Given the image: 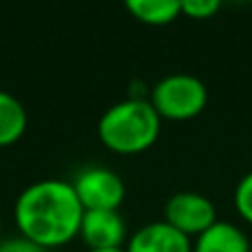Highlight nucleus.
<instances>
[{"label": "nucleus", "instance_id": "obj_1", "mask_svg": "<svg viewBox=\"0 0 252 252\" xmlns=\"http://www.w3.org/2000/svg\"><path fill=\"white\" fill-rule=\"evenodd\" d=\"M13 217L22 239L42 250L60 246L80 237L84 208L66 179H40L18 195Z\"/></svg>", "mask_w": 252, "mask_h": 252}, {"label": "nucleus", "instance_id": "obj_2", "mask_svg": "<svg viewBox=\"0 0 252 252\" xmlns=\"http://www.w3.org/2000/svg\"><path fill=\"white\" fill-rule=\"evenodd\" d=\"M159 133L161 118L148 97H128L115 102L97 122L100 142L118 155H137L148 151L157 142Z\"/></svg>", "mask_w": 252, "mask_h": 252}, {"label": "nucleus", "instance_id": "obj_3", "mask_svg": "<svg viewBox=\"0 0 252 252\" xmlns=\"http://www.w3.org/2000/svg\"><path fill=\"white\" fill-rule=\"evenodd\" d=\"M148 102L161 120L186 122L192 120L208 104V89L197 75L170 73L151 89Z\"/></svg>", "mask_w": 252, "mask_h": 252}, {"label": "nucleus", "instance_id": "obj_4", "mask_svg": "<svg viewBox=\"0 0 252 252\" xmlns=\"http://www.w3.org/2000/svg\"><path fill=\"white\" fill-rule=\"evenodd\" d=\"M71 184L84 213L87 210H120L126 197L122 177L104 166H89L80 170Z\"/></svg>", "mask_w": 252, "mask_h": 252}, {"label": "nucleus", "instance_id": "obj_5", "mask_svg": "<svg viewBox=\"0 0 252 252\" xmlns=\"http://www.w3.org/2000/svg\"><path fill=\"white\" fill-rule=\"evenodd\" d=\"M164 221L175 230L186 235L188 239H197L210 226L219 221L215 204L201 192L182 190L175 192L164 206Z\"/></svg>", "mask_w": 252, "mask_h": 252}, {"label": "nucleus", "instance_id": "obj_6", "mask_svg": "<svg viewBox=\"0 0 252 252\" xmlns=\"http://www.w3.org/2000/svg\"><path fill=\"white\" fill-rule=\"evenodd\" d=\"M80 239L89 250L122 248L126 241V221L120 210H87L80 226Z\"/></svg>", "mask_w": 252, "mask_h": 252}, {"label": "nucleus", "instance_id": "obj_7", "mask_svg": "<svg viewBox=\"0 0 252 252\" xmlns=\"http://www.w3.org/2000/svg\"><path fill=\"white\" fill-rule=\"evenodd\" d=\"M126 252H192V241L161 219L135 230L126 241Z\"/></svg>", "mask_w": 252, "mask_h": 252}, {"label": "nucleus", "instance_id": "obj_8", "mask_svg": "<svg viewBox=\"0 0 252 252\" xmlns=\"http://www.w3.org/2000/svg\"><path fill=\"white\" fill-rule=\"evenodd\" d=\"M192 252H250V239L230 221H217L192 241Z\"/></svg>", "mask_w": 252, "mask_h": 252}, {"label": "nucleus", "instance_id": "obj_9", "mask_svg": "<svg viewBox=\"0 0 252 252\" xmlns=\"http://www.w3.org/2000/svg\"><path fill=\"white\" fill-rule=\"evenodd\" d=\"M27 109L13 93L0 89V148L20 142L27 130Z\"/></svg>", "mask_w": 252, "mask_h": 252}, {"label": "nucleus", "instance_id": "obj_10", "mask_svg": "<svg viewBox=\"0 0 252 252\" xmlns=\"http://www.w3.org/2000/svg\"><path fill=\"white\" fill-rule=\"evenodd\" d=\"M128 13L148 27H164L182 16V2L177 0H128Z\"/></svg>", "mask_w": 252, "mask_h": 252}, {"label": "nucleus", "instance_id": "obj_11", "mask_svg": "<svg viewBox=\"0 0 252 252\" xmlns=\"http://www.w3.org/2000/svg\"><path fill=\"white\" fill-rule=\"evenodd\" d=\"M235 208L239 217L252 226V170L239 179L235 188Z\"/></svg>", "mask_w": 252, "mask_h": 252}, {"label": "nucleus", "instance_id": "obj_12", "mask_svg": "<svg viewBox=\"0 0 252 252\" xmlns=\"http://www.w3.org/2000/svg\"><path fill=\"white\" fill-rule=\"evenodd\" d=\"M221 9L219 0H184L182 2V16L192 18V20H208Z\"/></svg>", "mask_w": 252, "mask_h": 252}, {"label": "nucleus", "instance_id": "obj_13", "mask_svg": "<svg viewBox=\"0 0 252 252\" xmlns=\"http://www.w3.org/2000/svg\"><path fill=\"white\" fill-rule=\"evenodd\" d=\"M0 252H47V250H42L40 246L22 239V237H13V239L0 241Z\"/></svg>", "mask_w": 252, "mask_h": 252}, {"label": "nucleus", "instance_id": "obj_14", "mask_svg": "<svg viewBox=\"0 0 252 252\" xmlns=\"http://www.w3.org/2000/svg\"><path fill=\"white\" fill-rule=\"evenodd\" d=\"M87 252H126V248H109V250H87Z\"/></svg>", "mask_w": 252, "mask_h": 252}, {"label": "nucleus", "instance_id": "obj_15", "mask_svg": "<svg viewBox=\"0 0 252 252\" xmlns=\"http://www.w3.org/2000/svg\"><path fill=\"white\" fill-rule=\"evenodd\" d=\"M0 232H2V215H0Z\"/></svg>", "mask_w": 252, "mask_h": 252}]
</instances>
